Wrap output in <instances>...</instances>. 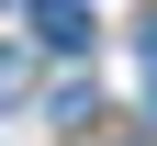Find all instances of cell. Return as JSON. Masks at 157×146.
Returning <instances> with one entry per match:
<instances>
[{"label": "cell", "mask_w": 157, "mask_h": 146, "mask_svg": "<svg viewBox=\"0 0 157 146\" xmlns=\"http://www.w3.org/2000/svg\"><path fill=\"white\" fill-rule=\"evenodd\" d=\"M135 90H146V112H157V23H146V45H135Z\"/></svg>", "instance_id": "2"}, {"label": "cell", "mask_w": 157, "mask_h": 146, "mask_svg": "<svg viewBox=\"0 0 157 146\" xmlns=\"http://www.w3.org/2000/svg\"><path fill=\"white\" fill-rule=\"evenodd\" d=\"M0 11H11V0H0Z\"/></svg>", "instance_id": "4"}, {"label": "cell", "mask_w": 157, "mask_h": 146, "mask_svg": "<svg viewBox=\"0 0 157 146\" xmlns=\"http://www.w3.org/2000/svg\"><path fill=\"white\" fill-rule=\"evenodd\" d=\"M34 34H45L56 56H90V34H101V23H90V0H34Z\"/></svg>", "instance_id": "1"}, {"label": "cell", "mask_w": 157, "mask_h": 146, "mask_svg": "<svg viewBox=\"0 0 157 146\" xmlns=\"http://www.w3.org/2000/svg\"><path fill=\"white\" fill-rule=\"evenodd\" d=\"M0 101H23V56H11V45H0Z\"/></svg>", "instance_id": "3"}]
</instances>
